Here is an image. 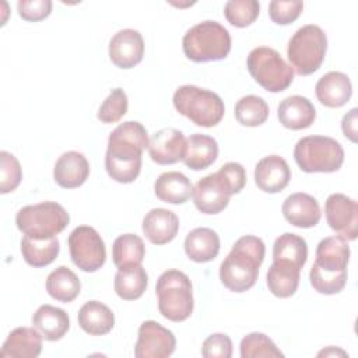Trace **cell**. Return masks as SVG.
<instances>
[{
    "label": "cell",
    "instance_id": "obj_13",
    "mask_svg": "<svg viewBox=\"0 0 358 358\" xmlns=\"http://www.w3.org/2000/svg\"><path fill=\"white\" fill-rule=\"evenodd\" d=\"M176 338L171 330L155 320H145L138 327V338L134 345L137 358H165L175 351Z\"/></svg>",
    "mask_w": 358,
    "mask_h": 358
},
{
    "label": "cell",
    "instance_id": "obj_25",
    "mask_svg": "<svg viewBox=\"0 0 358 358\" xmlns=\"http://www.w3.org/2000/svg\"><path fill=\"white\" fill-rule=\"evenodd\" d=\"M185 252L196 263H207L220 252V236L211 228H194L185 239Z\"/></svg>",
    "mask_w": 358,
    "mask_h": 358
},
{
    "label": "cell",
    "instance_id": "obj_34",
    "mask_svg": "<svg viewBox=\"0 0 358 358\" xmlns=\"http://www.w3.org/2000/svg\"><path fill=\"white\" fill-rule=\"evenodd\" d=\"M148 282V275L144 270V267L140 266H133V267H126V268H119L116 275H115V292L117 294L119 298L124 301H134L138 299Z\"/></svg>",
    "mask_w": 358,
    "mask_h": 358
},
{
    "label": "cell",
    "instance_id": "obj_22",
    "mask_svg": "<svg viewBox=\"0 0 358 358\" xmlns=\"http://www.w3.org/2000/svg\"><path fill=\"white\" fill-rule=\"evenodd\" d=\"M143 232L154 245L171 242L179 231L178 215L166 208H152L143 218Z\"/></svg>",
    "mask_w": 358,
    "mask_h": 358
},
{
    "label": "cell",
    "instance_id": "obj_23",
    "mask_svg": "<svg viewBox=\"0 0 358 358\" xmlns=\"http://www.w3.org/2000/svg\"><path fill=\"white\" fill-rule=\"evenodd\" d=\"M42 334L35 327L14 329L0 350L1 358H36L42 351Z\"/></svg>",
    "mask_w": 358,
    "mask_h": 358
},
{
    "label": "cell",
    "instance_id": "obj_12",
    "mask_svg": "<svg viewBox=\"0 0 358 358\" xmlns=\"http://www.w3.org/2000/svg\"><path fill=\"white\" fill-rule=\"evenodd\" d=\"M324 214L329 227L347 241L357 239L358 235V204L354 199L333 193L324 203Z\"/></svg>",
    "mask_w": 358,
    "mask_h": 358
},
{
    "label": "cell",
    "instance_id": "obj_8",
    "mask_svg": "<svg viewBox=\"0 0 358 358\" xmlns=\"http://www.w3.org/2000/svg\"><path fill=\"white\" fill-rule=\"evenodd\" d=\"M294 158L298 166L306 173H330L341 168L344 150L341 144L331 137L306 136L295 144Z\"/></svg>",
    "mask_w": 358,
    "mask_h": 358
},
{
    "label": "cell",
    "instance_id": "obj_28",
    "mask_svg": "<svg viewBox=\"0 0 358 358\" xmlns=\"http://www.w3.org/2000/svg\"><path fill=\"white\" fill-rule=\"evenodd\" d=\"M80 327L91 336L108 334L115 326L113 312L99 301H88L78 310Z\"/></svg>",
    "mask_w": 358,
    "mask_h": 358
},
{
    "label": "cell",
    "instance_id": "obj_9",
    "mask_svg": "<svg viewBox=\"0 0 358 358\" xmlns=\"http://www.w3.org/2000/svg\"><path fill=\"white\" fill-rule=\"evenodd\" d=\"M70 222L66 208L56 201H42L25 206L15 215L17 228L34 239H50L60 234Z\"/></svg>",
    "mask_w": 358,
    "mask_h": 358
},
{
    "label": "cell",
    "instance_id": "obj_6",
    "mask_svg": "<svg viewBox=\"0 0 358 358\" xmlns=\"http://www.w3.org/2000/svg\"><path fill=\"white\" fill-rule=\"evenodd\" d=\"M172 101L175 109L196 126L213 127L224 117L222 99L215 92L196 85L179 87Z\"/></svg>",
    "mask_w": 358,
    "mask_h": 358
},
{
    "label": "cell",
    "instance_id": "obj_24",
    "mask_svg": "<svg viewBox=\"0 0 358 358\" xmlns=\"http://www.w3.org/2000/svg\"><path fill=\"white\" fill-rule=\"evenodd\" d=\"M32 326L48 341L60 340L70 327L69 315L56 306L41 305L32 315Z\"/></svg>",
    "mask_w": 358,
    "mask_h": 358
},
{
    "label": "cell",
    "instance_id": "obj_7",
    "mask_svg": "<svg viewBox=\"0 0 358 358\" xmlns=\"http://www.w3.org/2000/svg\"><path fill=\"white\" fill-rule=\"evenodd\" d=\"M327 38L324 31L313 24H308L295 31L287 48L289 66L299 76H309L317 71L324 60Z\"/></svg>",
    "mask_w": 358,
    "mask_h": 358
},
{
    "label": "cell",
    "instance_id": "obj_33",
    "mask_svg": "<svg viewBox=\"0 0 358 358\" xmlns=\"http://www.w3.org/2000/svg\"><path fill=\"white\" fill-rule=\"evenodd\" d=\"M60 252L59 239H34L24 236L21 239V253L24 260L32 267H45L50 264Z\"/></svg>",
    "mask_w": 358,
    "mask_h": 358
},
{
    "label": "cell",
    "instance_id": "obj_20",
    "mask_svg": "<svg viewBox=\"0 0 358 358\" xmlns=\"http://www.w3.org/2000/svg\"><path fill=\"white\" fill-rule=\"evenodd\" d=\"M315 92L322 105L327 108H341L352 95V84L347 74L329 71L317 80Z\"/></svg>",
    "mask_w": 358,
    "mask_h": 358
},
{
    "label": "cell",
    "instance_id": "obj_41",
    "mask_svg": "<svg viewBox=\"0 0 358 358\" xmlns=\"http://www.w3.org/2000/svg\"><path fill=\"white\" fill-rule=\"evenodd\" d=\"M201 355L204 358H231L232 341L224 333H214L208 336L201 347Z\"/></svg>",
    "mask_w": 358,
    "mask_h": 358
},
{
    "label": "cell",
    "instance_id": "obj_37",
    "mask_svg": "<svg viewBox=\"0 0 358 358\" xmlns=\"http://www.w3.org/2000/svg\"><path fill=\"white\" fill-rule=\"evenodd\" d=\"M260 13V3L256 0H229L224 6L227 21L236 27L245 28L253 24Z\"/></svg>",
    "mask_w": 358,
    "mask_h": 358
},
{
    "label": "cell",
    "instance_id": "obj_10",
    "mask_svg": "<svg viewBox=\"0 0 358 358\" xmlns=\"http://www.w3.org/2000/svg\"><path fill=\"white\" fill-rule=\"evenodd\" d=\"M246 66L252 78L268 92H281L292 84V67L273 48L257 46L252 49Z\"/></svg>",
    "mask_w": 358,
    "mask_h": 358
},
{
    "label": "cell",
    "instance_id": "obj_3",
    "mask_svg": "<svg viewBox=\"0 0 358 358\" xmlns=\"http://www.w3.org/2000/svg\"><path fill=\"white\" fill-rule=\"evenodd\" d=\"M266 253L260 238L245 235L239 238L220 266V280L229 291L245 292L250 289L259 275Z\"/></svg>",
    "mask_w": 358,
    "mask_h": 358
},
{
    "label": "cell",
    "instance_id": "obj_17",
    "mask_svg": "<svg viewBox=\"0 0 358 358\" xmlns=\"http://www.w3.org/2000/svg\"><path fill=\"white\" fill-rule=\"evenodd\" d=\"M291 179V169L280 155H267L255 166V182L262 192L278 193L284 190Z\"/></svg>",
    "mask_w": 358,
    "mask_h": 358
},
{
    "label": "cell",
    "instance_id": "obj_40",
    "mask_svg": "<svg viewBox=\"0 0 358 358\" xmlns=\"http://www.w3.org/2000/svg\"><path fill=\"white\" fill-rule=\"evenodd\" d=\"M302 1H282L273 0L268 4V15L273 22L278 25H288L294 22L302 13Z\"/></svg>",
    "mask_w": 358,
    "mask_h": 358
},
{
    "label": "cell",
    "instance_id": "obj_16",
    "mask_svg": "<svg viewBox=\"0 0 358 358\" xmlns=\"http://www.w3.org/2000/svg\"><path fill=\"white\" fill-rule=\"evenodd\" d=\"M144 56V39L136 29H120L109 42V59L119 69L137 66Z\"/></svg>",
    "mask_w": 358,
    "mask_h": 358
},
{
    "label": "cell",
    "instance_id": "obj_5",
    "mask_svg": "<svg viewBox=\"0 0 358 358\" xmlns=\"http://www.w3.org/2000/svg\"><path fill=\"white\" fill-rule=\"evenodd\" d=\"M159 313L171 322L186 320L194 308L190 278L179 270H166L157 280Z\"/></svg>",
    "mask_w": 358,
    "mask_h": 358
},
{
    "label": "cell",
    "instance_id": "obj_2",
    "mask_svg": "<svg viewBox=\"0 0 358 358\" xmlns=\"http://www.w3.org/2000/svg\"><path fill=\"white\" fill-rule=\"evenodd\" d=\"M350 246L345 238L334 235L324 238L316 248V260L310 268V285L319 294L333 295L344 289L347 284V264Z\"/></svg>",
    "mask_w": 358,
    "mask_h": 358
},
{
    "label": "cell",
    "instance_id": "obj_26",
    "mask_svg": "<svg viewBox=\"0 0 358 358\" xmlns=\"http://www.w3.org/2000/svg\"><path fill=\"white\" fill-rule=\"evenodd\" d=\"M193 186L186 175L171 171L161 173L154 183L155 196L169 204H183L192 196Z\"/></svg>",
    "mask_w": 358,
    "mask_h": 358
},
{
    "label": "cell",
    "instance_id": "obj_36",
    "mask_svg": "<svg viewBox=\"0 0 358 358\" xmlns=\"http://www.w3.org/2000/svg\"><path fill=\"white\" fill-rule=\"evenodd\" d=\"M242 358H280L284 354L277 348L274 341L263 333H250L241 341Z\"/></svg>",
    "mask_w": 358,
    "mask_h": 358
},
{
    "label": "cell",
    "instance_id": "obj_4",
    "mask_svg": "<svg viewBox=\"0 0 358 358\" xmlns=\"http://www.w3.org/2000/svg\"><path fill=\"white\" fill-rule=\"evenodd\" d=\"M183 53L196 63L222 60L231 50V35L220 22L206 20L186 31Z\"/></svg>",
    "mask_w": 358,
    "mask_h": 358
},
{
    "label": "cell",
    "instance_id": "obj_18",
    "mask_svg": "<svg viewBox=\"0 0 358 358\" xmlns=\"http://www.w3.org/2000/svg\"><path fill=\"white\" fill-rule=\"evenodd\" d=\"M282 215L294 227L312 228L320 221L322 213L317 200L308 193H292L282 203Z\"/></svg>",
    "mask_w": 358,
    "mask_h": 358
},
{
    "label": "cell",
    "instance_id": "obj_30",
    "mask_svg": "<svg viewBox=\"0 0 358 358\" xmlns=\"http://www.w3.org/2000/svg\"><path fill=\"white\" fill-rule=\"evenodd\" d=\"M308 259L306 241L292 232L280 235L273 246V262H282L292 264L296 268H302Z\"/></svg>",
    "mask_w": 358,
    "mask_h": 358
},
{
    "label": "cell",
    "instance_id": "obj_39",
    "mask_svg": "<svg viewBox=\"0 0 358 358\" xmlns=\"http://www.w3.org/2000/svg\"><path fill=\"white\" fill-rule=\"evenodd\" d=\"M22 179V169L18 159L8 151L0 152V193L6 194L18 187Z\"/></svg>",
    "mask_w": 358,
    "mask_h": 358
},
{
    "label": "cell",
    "instance_id": "obj_29",
    "mask_svg": "<svg viewBox=\"0 0 358 358\" xmlns=\"http://www.w3.org/2000/svg\"><path fill=\"white\" fill-rule=\"evenodd\" d=\"M301 270L292 264L273 262L267 271V287L278 298H289L298 289Z\"/></svg>",
    "mask_w": 358,
    "mask_h": 358
},
{
    "label": "cell",
    "instance_id": "obj_27",
    "mask_svg": "<svg viewBox=\"0 0 358 358\" xmlns=\"http://www.w3.org/2000/svg\"><path fill=\"white\" fill-rule=\"evenodd\" d=\"M218 157V144L215 138L207 134L194 133L186 140V154L183 162L193 171H201L215 162Z\"/></svg>",
    "mask_w": 358,
    "mask_h": 358
},
{
    "label": "cell",
    "instance_id": "obj_11",
    "mask_svg": "<svg viewBox=\"0 0 358 358\" xmlns=\"http://www.w3.org/2000/svg\"><path fill=\"white\" fill-rule=\"evenodd\" d=\"M73 263L85 273L99 270L106 260V249L101 235L88 225H80L71 231L67 239Z\"/></svg>",
    "mask_w": 358,
    "mask_h": 358
},
{
    "label": "cell",
    "instance_id": "obj_15",
    "mask_svg": "<svg viewBox=\"0 0 358 358\" xmlns=\"http://www.w3.org/2000/svg\"><path fill=\"white\" fill-rule=\"evenodd\" d=\"M148 154L159 165H172L183 161L186 154V138L173 127H164L155 131L148 141Z\"/></svg>",
    "mask_w": 358,
    "mask_h": 358
},
{
    "label": "cell",
    "instance_id": "obj_35",
    "mask_svg": "<svg viewBox=\"0 0 358 358\" xmlns=\"http://www.w3.org/2000/svg\"><path fill=\"white\" fill-rule=\"evenodd\" d=\"M270 109L266 101L257 95L242 96L235 103V117L242 126L256 127L263 124L268 117Z\"/></svg>",
    "mask_w": 358,
    "mask_h": 358
},
{
    "label": "cell",
    "instance_id": "obj_44",
    "mask_svg": "<svg viewBox=\"0 0 358 358\" xmlns=\"http://www.w3.org/2000/svg\"><path fill=\"white\" fill-rule=\"evenodd\" d=\"M357 108H352L348 113L344 115L341 120V129L347 138L352 143H357Z\"/></svg>",
    "mask_w": 358,
    "mask_h": 358
},
{
    "label": "cell",
    "instance_id": "obj_43",
    "mask_svg": "<svg viewBox=\"0 0 358 358\" xmlns=\"http://www.w3.org/2000/svg\"><path fill=\"white\" fill-rule=\"evenodd\" d=\"M217 173L227 183L232 194H238L246 185V172L239 162H227L217 171Z\"/></svg>",
    "mask_w": 358,
    "mask_h": 358
},
{
    "label": "cell",
    "instance_id": "obj_31",
    "mask_svg": "<svg viewBox=\"0 0 358 358\" xmlns=\"http://www.w3.org/2000/svg\"><path fill=\"white\" fill-rule=\"evenodd\" d=\"M81 289V282L74 271L66 266H59L46 278L48 294L63 303L74 301Z\"/></svg>",
    "mask_w": 358,
    "mask_h": 358
},
{
    "label": "cell",
    "instance_id": "obj_42",
    "mask_svg": "<svg viewBox=\"0 0 358 358\" xmlns=\"http://www.w3.org/2000/svg\"><path fill=\"white\" fill-rule=\"evenodd\" d=\"M18 14L22 20L36 22L49 17L52 11L50 0H20L17 3Z\"/></svg>",
    "mask_w": 358,
    "mask_h": 358
},
{
    "label": "cell",
    "instance_id": "obj_14",
    "mask_svg": "<svg viewBox=\"0 0 358 358\" xmlns=\"http://www.w3.org/2000/svg\"><path fill=\"white\" fill-rule=\"evenodd\" d=\"M231 196L229 187L217 172L201 178L192 190L194 206L203 214L221 213L227 208Z\"/></svg>",
    "mask_w": 358,
    "mask_h": 358
},
{
    "label": "cell",
    "instance_id": "obj_21",
    "mask_svg": "<svg viewBox=\"0 0 358 358\" xmlns=\"http://www.w3.org/2000/svg\"><path fill=\"white\" fill-rule=\"evenodd\" d=\"M277 117L284 127L302 130L312 126L316 119V109L308 98L291 95L280 102L277 108Z\"/></svg>",
    "mask_w": 358,
    "mask_h": 358
},
{
    "label": "cell",
    "instance_id": "obj_19",
    "mask_svg": "<svg viewBox=\"0 0 358 358\" xmlns=\"http://www.w3.org/2000/svg\"><path fill=\"white\" fill-rule=\"evenodd\" d=\"M90 175V164L84 154L67 151L59 157L53 168L55 182L64 189H76L85 183Z\"/></svg>",
    "mask_w": 358,
    "mask_h": 358
},
{
    "label": "cell",
    "instance_id": "obj_1",
    "mask_svg": "<svg viewBox=\"0 0 358 358\" xmlns=\"http://www.w3.org/2000/svg\"><path fill=\"white\" fill-rule=\"evenodd\" d=\"M145 127L138 122L120 123L108 138L105 168L108 175L119 183H131L141 171L143 151L148 148Z\"/></svg>",
    "mask_w": 358,
    "mask_h": 358
},
{
    "label": "cell",
    "instance_id": "obj_38",
    "mask_svg": "<svg viewBox=\"0 0 358 358\" xmlns=\"http://www.w3.org/2000/svg\"><path fill=\"white\" fill-rule=\"evenodd\" d=\"M129 101L127 95L122 88H115L110 91L108 98L101 103L96 117L102 123H116L119 122L127 112Z\"/></svg>",
    "mask_w": 358,
    "mask_h": 358
},
{
    "label": "cell",
    "instance_id": "obj_32",
    "mask_svg": "<svg viewBox=\"0 0 358 358\" xmlns=\"http://www.w3.org/2000/svg\"><path fill=\"white\" fill-rule=\"evenodd\" d=\"M144 256L145 246L138 235L123 234L115 239L112 246V257L117 268L140 266Z\"/></svg>",
    "mask_w": 358,
    "mask_h": 358
}]
</instances>
